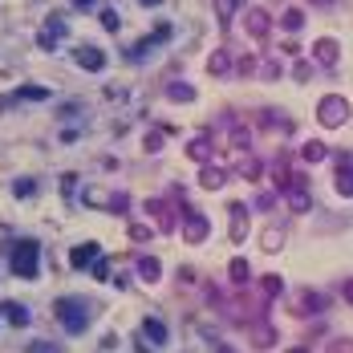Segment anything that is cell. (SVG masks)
<instances>
[{
  "instance_id": "8fae6325",
  "label": "cell",
  "mask_w": 353,
  "mask_h": 353,
  "mask_svg": "<svg viewBox=\"0 0 353 353\" xmlns=\"http://www.w3.org/2000/svg\"><path fill=\"white\" fill-rule=\"evenodd\" d=\"M317 309H325V296H321V292H313V288L292 296V313H296V317H309V313H317Z\"/></svg>"
},
{
  "instance_id": "8d00e7d4",
  "label": "cell",
  "mask_w": 353,
  "mask_h": 353,
  "mask_svg": "<svg viewBox=\"0 0 353 353\" xmlns=\"http://www.w3.org/2000/svg\"><path fill=\"white\" fill-rule=\"evenodd\" d=\"M329 353H353V341H350V337H341V341H333V345H329Z\"/></svg>"
},
{
  "instance_id": "74e56055",
  "label": "cell",
  "mask_w": 353,
  "mask_h": 353,
  "mask_svg": "<svg viewBox=\"0 0 353 353\" xmlns=\"http://www.w3.org/2000/svg\"><path fill=\"white\" fill-rule=\"evenodd\" d=\"M159 146H163V130H150L146 134V150H159Z\"/></svg>"
},
{
  "instance_id": "4fadbf2b",
  "label": "cell",
  "mask_w": 353,
  "mask_h": 353,
  "mask_svg": "<svg viewBox=\"0 0 353 353\" xmlns=\"http://www.w3.org/2000/svg\"><path fill=\"white\" fill-rule=\"evenodd\" d=\"M102 260V248L98 244H77L70 252V268H90V264H98Z\"/></svg>"
},
{
  "instance_id": "6da1fadb",
  "label": "cell",
  "mask_w": 353,
  "mask_h": 353,
  "mask_svg": "<svg viewBox=\"0 0 353 353\" xmlns=\"http://www.w3.org/2000/svg\"><path fill=\"white\" fill-rule=\"evenodd\" d=\"M53 313H57V321H61L65 333H85V325L94 317L90 301H81V296H61V301L53 305Z\"/></svg>"
},
{
  "instance_id": "f546056e",
  "label": "cell",
  "mask_w": 353,
  "mask_h": 353,
  "mask_svg": "<svg viewBox=\"0 0 353 353\" xmlns=\"http://www.w3.org/2000/svg\"><path fill=\"white\" fill-rule=\"evenodd\" d=\"M106 208L114 215H122L126 208H130V195H122V191H114V195H106Z\"/></svg>"
},
{
  "instance_id": "2e32d148",
  "label": "cell",
  "mask_w": 353,
  "mask_h": 353,
  "mask_svg": "<svg viewBox=\"0 0 353 353\" xmlns=\"http://www.w3.org/2000/svg\"><path fill=\"white\" fill-rule=\"evenodd\" d=\"M212 139H208V134H195V139L187 142V159H195V163H208V159H212Z\"/></svg>"
},
{
  "instance_id": "603a6c76",
  "label": "cell",
  "mask_w": 353,
  "mask_h": 353,
  "mask_svg": "<svg viewBox=\"0 0 353 353\" xmlns=\"http://www.w3.org/2000/svg\"><path fill=\"white\" fill-rule=\"evenodd\" d=\"M223 183H228V175H223V171H215V167H203V175H199V187H203V191H219Z\"/></svg>"
},
{
  "instance_id": "b9f144b4",
  "label": "cell",
  "mask_w": 353,
  "mask_h": 353,
  "mask_svg": "<svg viewBox=\"0 0 353 353\" xmlns=\"http://www.w3.org/2000/svg\"><path fill=\"white\" fill-rule=\"evenodd\" d=\"M139 4H146V8H154V4H159V0H139Z\"/></svg>"
},
{
  "instance_id": "60d3db41",
  "label": "cell",
  "mask_w": 353,
  "mask_h": 353,
  "mask_svg": "<svg viewBox=\"0 0 353 353\" xmlns=\"http://www.w3.org/2000/svg\"><path fill=\"white\" fill-rule=\"evenodd\" d=\"M73 8H94V0H73Z\"/></svg>"
},
{
  "instance_id": "9a60e30c",
  "label": "cell",
  "mask_w": 353,
  "mask_h": 353,
  "mask_svg": "<svg viewBox=\"0 0 353 353\" xmlns=\"http://www.w3.org/2000/svg\"><path fill=\"white\" fill-rule=\"evenodd\" d=\"M252 345H260V350H268V345H276V333H272V325L264 317L252 321Z\"/></svg>"
},
{
  "instance_id": "4316f807",
  "label": "cell",
  "mask_w": 353,
  "mask_h": 353,
  "mask_svg": "<svg viewBox=\"0 0 353 353\" xmlns=\"http://www.w3.org/2000/svg\"><path fill=\"white\" fill-rule=\"evenodd\" d=\"M260 244H264V252H281L284 248V228H268V232L260 236Z\"/></svg>"
},
{
  "instance_id": "3957f363",
  "label": "cell",
  "mask_w": 353,
  "mask_h": 353,
  "mask_svg": "<svg viewBox=\"0 0 353 353\" xmlns=\"http://www.w3.org/2000/svg\"><path fill=\"white\" fill-rule=\"evenodd\" d=\"M345 118H350V102H345L341 94H329V98H321L317 102V122L321 126L337 130V126H345Z\"/></svg>"
},
{
  "instance_id": "d6986e66",
  "label": "cell",
  "mask_w": 353,
  "mask_h": 353,
  "mask_svg": "<svg viewBox=\"0 0 353 353\" xmlns=\"http://www.w3.org/2000/svg\"><path fill=\"white\" fill-rule=\"evenodd\" d=\"M0 313L12 321L17 329H25V325H29V309H25V305H17V301H4V305H0Z\"/></svg>"
},
{
  "instance_id": "836d02e7",
  "label": "cell",
  "mask_w": 353,
  "mask_h": 353,
  "mask_svg": "<svg viewBox=\"0 0 353 353\" xmlns=\"http://www.w3.org/2000/svg\"><path fill=\"white\" fill-rule=\"evenodd\" d=\"M102 25H106L110 33H118V29H122V21H118V12H114V8H102Z\"/></svg>"
},
{
  "instance_id": "5bb4252c",
  "label": "cell",
  "mask_w": 353,
  "mask_h": 353,
  "mask_svg": "<svg viewBox=\"0 0 353 353\" xmlns=\"http://www.w3.org/2000/svg\"><path fill=\"white\" fill-rule=\"evenodd\" d=\"M228 212H232V244H244V236H248V208H244V203H232Z\"/></svg>"
},
{
  "instance_id": "d4e9b609",
  "label": "cell",
  "mask_w": 353,
  "mask_h": 353,
  "mask_svg": "<svg viewBox=\"0 0 353 353\" xmlns=\"http://www.w3.org/2000/svg\"><path fill=\"white\" fill-rule=\"evenodd\" d=\"M281 25H284V33H301V29H305V12H301V8H288L281 17Z\"/></svg>"
},
{
  "instance_id": "f35d334b",
  "label": "cell",
  "mask_w": 353,
  "mask_h": 353,
  "mask_svg": "<svg viewBox=\"0 0 353 353\" xmlns=\"http://www.w3.org/2000/svg\"><path fill=\"white\" fill-rule=\"evenodd\" d=\"M73 183H77V175H61V191H65V195L73 191Z\"/></svg>"
},
{
  "instance_id": "ba28073f",
  "label": "cell",
  "mask_w": 353,
  "mask_h": 353,
  "mask_svg": "<svg viewBox=\"0 0 353 353\" xmlns=\"http://www.w3.org/2000/svg\"><path fill=\"white\" fill-rule=\"evenodd\" d=\"M73 61H77L81 70L98 73L102 65H106V53H102V49H94V45H77V49H73Z\"/></svg>"
},
{
  "instance_id": "484cf974",
  "label": "cell",
  "mask_w": 353,
  "mask_h": 353,
  "mask_svg": "<svg viewBox=\"0 0 353 353\" xmlns=\"http://www.w3.org/2000/svg\"><path fill=\"white\" fill-rule=\"evenodd\" d=\"M240 175L256 183V179L264 175V163H260V159H252V154H244V159H240Z\"/></svg>"
},
{
  "instance_id": "5b68a950",
  "label": "cell",
  "mask_w": 353,
  "mask_h": 353,
  "mask_svg": "<svg viewBox=\"0 0 353 353\" xmlns=\"http://www.w3.org/2000/svg\"><path fill=\"white\" fill-rule=\"evenodd\" d=\"M305 183H309L305 175H292V183L284 187V195H288V208H292V212H309V208H313V199H309V187H305Z\"/></svg>"
},
{
  "instance_id": "d590c367",
  "label": "cell",
  "mask_w": 353,
  "mask_h": 353,
  "mask_svg": "<svg viewBox=\"0 0 353 353\" xmlns=\"http://www.w3.org/2000/svg\"><path fill=\"white\" fill-rule=\"evenodd\" d=\"M29 353H61V345H53V341H37V345H29Z\"/></svg>"
},
{
  "instance_id": "7bdbcfd3",
  "label": "cell",
  "mask_w": 353,
  "mask_h": 353,
  "mask_svg": "<svg viewBox=\"0 0 353 353\" xmlns=\"http://www.w3.org/2000/svg\"><path fill=\"white\" fill-rule=\"evenodd\" d=\"M288 353H305V350H288Z\"/></svg>"
},
{
  "instance_id": "ffe728a7",
  "label": "cell",
  "mask_w": 353,
  "mask_h": 353,
  "mask_svg": "<svg viewBox=\"0 0 353 353\" xmlns=\"http://www.w3.org/2000/svg\"><path fill=\"white\" fill-rule=\"evenodd\" d=\"M142 333L150 337V345H163V341H167V325H163L159 317H146V321H142Z\"/></svg>"
},
{
  "instance_id": "277c9868",
  "label": "cell",
  "mask_w": 353,
  "mask_h": 353,
  "mask_svg": "<svg viewBox=\"0 0 353 353\" xmlns=\"http://www.w3.org/2000/svg\"><path fill=\"white\" fill-rule=\"evenodd\" d=\"M208 232H212L208 215L199 212V208H183V240H187V244H203Z\"/></svg>"
},
{
  "instance_id": "52a82bcc",
  "label": "cell",
  "mask_w": 353,
  "mask_h": 353,
  "mask_svg": "<svg viewBox=\"0 0 353 353\" xmlns=\"http://www.w3.org/2000/svg\"><path fill=\"white\" fill-rule=\"evenodd\" d=\"M244 29H248L252 41H264L268 29H272V17H268L264 8H248V12H244Z\"/></svg>"
},
{
  "instance_id": "4dcf8cb0",
  "label": "cell",
  "mask_w": 353,
  "mask_h": 353,
  "mask_svg": "<svg viewBox=\"0 0 353 353\" xmlns=\"http://www.w3.org/2000/svg\"><path fill=\"white\" fill-rule=\"evenodd\" d=\"M12 195H17V199H29V195H37V183L33 179H17V183H12Z\"/></svg>"
},
{
  "instance_id": "8992f818",
  "label": "cell",
  "mask_w": 353,
  "mask_h": 353,
  "mask_svg": "<svg viewBox=\"0 0 353 353\" xmlns=\"http://www.w3.org/2000/svg\"><path fill=\"white\" fill-rule=\"evenodd\" d=\"M167 37H171V25H159L150 37H142L139 45H130V49H126V57H130V61H146V53H150L154 45H163Z\"/></svg>"
},
{
  "instance_id": "e575fe53",
  "label": "cell",
  "mask_w": 353,
  "mask_h": 353,
  "mask_svg": "<svg viewBox=\"0 0 353 353\" xmlns=\"http://www.w3.org/2000/svg\"><path fill=\"white\" fill-rule=\"evenodd\" d=\"M208 70H212V73H223V70H228V53H215L212 61H208Z\"/></svg>"
},
{
  "instance_id": "cb8c5ba5",
  "label": "cell",
  "mask_w": 353,
  "mask_h": 353,
  "mask_svg": "<svg viewBox=\"0 0 353 353\" xmlns=\"http://www.w3.org/2000/svg\"><path fill=\"white\" fill-rule=\"evenodd\" d=\"M301 154H305V163H321V159H329V146H325L321 139H313V142H305Z\"/></svg>"
},
{
  "instance_id": "e0dca14e",
  "label": "cell",
  "mask_w": 353,
  "mask_h": 353,
  "mask_svg": "<svg viewBox=\"0 0 353 353\" xmlns=\"http://www.w3.org/2000/svg\"><path fill=\"white\" fill-rule=\"evenodd\" d=\"M337 195H345V199H353V163L350 159H341V163H337Z\"/></svg>"
},
{
  "instance_id": "9c48e42d",
  "label": "cell",
  "mask_w": 353,
  "mask_h": 353,
  "mask_svg": "<svg viewBox=\"0 0 353 353\" xmlns=\"http://www.w3.org/2000/svg\"><path fill=\"white\" fill-rule=\"evenodd\" d=\"M337 57H341V49H337V41H333V37H321L317 45H313V61L325 65V70H333V65H337Z\"/></svg>"
},
{
  "instance_id": "f1b7e54d",
  "label": "cell",
  "mask_w": 353,
  "mask_h": 353,
  "mask_svg": "<svg viewBox=\"0 0 353 353\" xmlns=\"http://www.w3.org/2000/svg\"><path fill=\"white\" fill-rule=\"evenodd\" d=\"M167 98H175V102H191V98H195V90H191V85H183V81H171V85H167Z\"/></svg>"
},
{
  "instance_id": "44dd1931",
  "label": "cell",
  "mask_w": 353,
  "mask_h": 353,
  "mask_svg": "<svg viewBox=\"0 0 353 353\" xmlns=\"http://www.w3.org/2000/svg\"><path fill=\"white\" fill-rule=\"evenodd\" d=\"M139 276H142L146 284H154L159 276H163V264H159L154 256H142V260H139Z\"/></svg>"
},
{
  "instance_id": "ac0fdd59",
  "label": "cell",
  "mask_w": 353,
  "mask_h": 353,
  "mask_svg": "<svg viewBox=\"0 0 353 353\" xmlns=\"http://www.w3.org/2000/svg\"><path fill=\"white\" fill-rule=\"evenodd\" d=\"M49 98V90H41V85H21L12 98H4V106H12V102H45Z\"/></svg>"
},
{
  "instance_id": "1f68e13d",
  "label": "cell",
  "mask_w": 353,
  "mask_h": 353,
  "mask_svg": "<svg viewBox=\"0 0 353 353\" xmlns=\"http://www.w3.org/2000/svg\"><path fill=\"white\" fill-rule=\"evenodd\" d=\"M260 288H264V296H268V301H272V296H281V292H284L281 276H264V281H260Z\"/></svg>"
},
{
  "instance_id": "ab89813d",
  "label": "cell",
  "mask_w": 353,
  "mask_h": 353,
  "mask_svg": "<svg viewBox=\"0 0 353 353\" xmlns=\"http://www.w3.org/2000/svg\"><path fill=\"white\" fill-rule=\"evenodd\" d=\"M345 301H350V305H353V276H350V281H345Z\"/></svg>"
},
{
  "instance_id": "7402d4cb",
  "label": "cell",
  "mask_w": 353,
  "mask_h": 353,
  "mask_svg": "<svg viewBox=\"0 0 353 353\" xmlns=\"http://www.w3.org/2000/svg\"><path fill=\"white\" fill-rule=\"evenodd\" d=\"M260 126H272V130H281V134H292V118H276V110H264V114H260Z\"/></svg>"
},
{
  "instance_id": "30bf717a",
  "label": "cell",
  "mask_w": 353,
  "mask_h": 353,
  "mask_svg": "<svg viewBox=\"0 0 353 353\" xmlns=\"http://www.w3.org/2000/svg\"><path fill=\"white\" fill-rule=\"evenodd\" d=\"M146 212L154 215L159 232H171V228H175V212H171V199H146Z\"/></svg>"
},
{
  "instance_id": "7a4b0ae2",
  "label": "cell",
  "mask_w": 353,
  "mask_h": 353,
  "mask_svg": "<svg viewBox=\"0 0 353 353\" xmlns=\"http://www.w3.org/2000/svg\"><path fill=\"white\" fill-rule=\"evenodd\" d=\"M12 276H21V281H33L37 272H41V244L37 240H17L12 244Z\"/></svg>"
},
{
  "instance_id": "d6a6232c",
  "label": "cell",
  "mask_w": 353,
  "mask_h": 353,
  "mask_svg": "<svg viewBox=\"0 0 353 353\" xmlns=\"http://www.w3.org/2000/svg\"><path fill=\"white\" fill-rule=\"evenodd\" d=\"M228 276H232V284H248V264H244V260H232Z\"/></svg>"
},
{
  "instance_id": "7c38bea8",
  "label": "cell",
  "mask_w": 353,
  "mask_h": 353,
  "mask_svg": "<svg viewBox=\"0 0 353 353\" xmlns=\"http://www.w3.org/2000/svg\"><path fill=\"white\" fill-rule=\"evenodd\" d=\"M61 37H65V21H61V12H53V17L45 21V33L37 37V45H41V49H53Z\"/></svg>"
},
{
  "instance_id": "83f0119b",
  "label": "cell",
  "mask_w": 353,
  "mask_h": 353,
  "mask_svg": "<svg viewBox=\"0 0 353 353\" xmlns=\"http://www.w3.org/2000/svg\"><path fill=\"white\" fill-rule=\"evenodd\" d=\"M215 12H219V25H223V33H228V25H232V12H236V4L240 0H212Z\"/></svg>"
}]
</instances>
